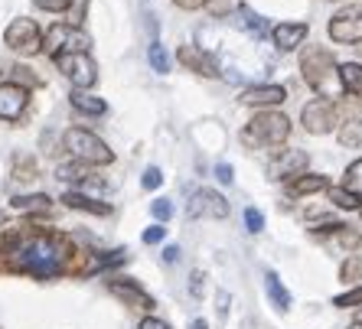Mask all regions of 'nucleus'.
Here are the masks:
<instances>
[{"label":"nucleus","instance_id":"f257e3e1","mask_svg":"<svg viewBox=\"0 0 362 329\" xmlns=\"http://www.w3.org/2000/svg\"><path fill=\"white\" fill-rule=\"evenodd\" d=\"M72 261H76L72 238L52 228L17 225L0 238V270H10V274L49 280L56 274L72 270Z\"/></svg>","mask_w":362,"mask_h":329},{"label":"nucleus","instance_id":"f03ea898","mask_svg":"<svg viewBox=\"0 0 362 329\" xmlns=\"http://www.w3.org/2000/svg\"><path fill=\"white\" fill-rule=\"evenodd\" d=\"M291 137V121L281 111H262L245 127L242 140L248 147H281Z\"/></svg>","mask_w":362,"mask_h":329},{"label":"nucleus","instance_id":"7ed1b4c3","mask_svg":"<svg viewBox=\"0 0 362 329\" xmlns=\"http://www.w3.org/2000/svg\"><path fill=\"white\" fill-rule=\"evenodd\" d=\"M62 144H66V150L72 153L78 163H85V167H108V163L115 160L111 147L105 144L101 137H95L92 131H85V127H69L66 137H62Z\"/></svg>","mask_w":362,"mask_h":329},{"label":"nucleus","instance_id":"20e7f679","mask_svg":"<svg viewBox=\"0 0 362 329\" xmlns=\"http://www.w3.org/2000/svg\"><path fill=\"white\" fill-rule=\"evenodd\" d=\"M300 72L303 78H307V85L310 88H317V92H323L327 98H333V76H337V59H333V52L329 49H303L300 56Z\"/></svg>","mask_w":362,"mask_h":329},{"label":"nucleus","instance_id":"39448f33","mask_svg":"<svg viewBox=\"0 0 362 329\" xmlns=\"http://www.w3.org/2000/svg\"><path fill=\"white\" fill-rule=\"evenodd\" d=\"M88 46H92L88 33H85V30H78V26H72V23L49 26V33H46V40H42V49L49 52L52 59L69 56V52H88Z\"/></svg>","mask_w":362,"mask_h":329},{"label":"nucleus","instance_id":"423d86ee","mask_svg":"<svg viewBox=\"0 0 362 329\" xmlns=\"http://www.w3.org/2000/svg\"><path fill=\"white\" fill-rule=\"evenodd\" d=\"M4 42H7L13 52H20V56H36V52L42 49V30L36 26V20L17 17L13 23L7 26Z\"/></svg>","mask_w":362,"mask_h":329},{"label":"nucleus","instance_id":"0eeeda50","mask_svg":"<svg viewBox=\"0 0 362 329\" xmlns=\"http://www.w3.org/2000/svg\"><path fill=\"white\" fill-rule=\"evenodd\" d=\"M52 62L59 66V72L76 85L78 92L92 88L98 82V66H95V59L88 52H69V56H59V59H52Z\"/></svg>","mask_w":362,"mask_h":329},{"label":"nucleus","instance_id":"6e6552de","mask_svg":"<svg viewBox=\"0 0 362 329\" xmlns=\"http://www.w3.org/2000/svg\"><path fill=\"white\" fill-rule=\"evenodd\" d=\"M186 215L189 219H226L228 203L226 196H219L216 189H196L186 203Z\"/></svg>","mask_w":362,"mask_h":329},{"label":"nucleus","instance_id":"1a4fd4ad","mask_svg":"<svg viewBox=\"0 0 362 329\" xmlns=\"http://www.w3.org/2000/svg\"><path fill=\"white\" fill-rule=\"evenodd\" d=\"M300 121L310 134H329V131L339 124V111L329 98H317V102H310L307 108H303Z\"/></svg>","mask_w":362,"mask_h":329},{"label":"nucleus","instance_id":"9d476101","mask_svg":"<svg viewBox=\"0 0 362 329\" xmlns=\"http://www.w3.org/2000/svg\"><path fill=\"white\" fill-rule=\"evenodd\" d=\"M329 40L337 42H362V4L339 10L337 17L329 20Z\"/></svg>","mask_w":362,"mask_h":329},{"label":"nucleus","instance_id":"9b49d317","mask_svg":"<svg viewBox=\"0 0 362 329\" xmlns=\"http://www.w3.org/2000/svg\"><path fill=\"white\" fill-rule=\"evenodd\" d=\"M108 290L118 297V300H124L127 306H134V310H153V297L147 294V290H144L137 280H131V277L108 280Z\"/></svg>","mask_w":362,"mask_h":329},{"label":"nucleus","instance_id":"f8f14e48","mask_svg":"<svg viewBox=\"0 0 362 329\" xmlns=\"http://www.w3.org/2000/svg\"><path fill=\"white\" fill-rule=\"evenodd\" d=\"M310 157L303 150H281L274 160L268 163V177L271 179H287V177H300L303 169H307Z\"/></svg>","mask_w":362,"mask_h":329},{"label":"nucleus","instance_id":"ddd939ff","mask_svg":"<svg viewBox=\"0 0 362 329\" xmlns=\"http://www.w3.org/2000/svg\"><path fill=\"white\" fill-rule=\"evenodd\" d=\"M26 102H30L26 88H20L13 82L0 85V118L4 121H20V114L26 111Z\"/></svg>","mask_w":362,"mask_h":329},{"label":"nucleus","instance_id":"4468645a","mask_svg":"<svg viewBox=\"0 0 362 329\" xmlns=\"http://www.w3.org/2000/svg\"><path fill=\"white\" fill-rule=\"evenodd\" d=\"M180 62H183L189 72H199V76H206V78L219 76V66H216V59H212L209 52H202L199 46H180Z\"/></svg>","mask_w":362,"mask_h":329},{"label":"nucleus","instance_id":"2eb2a0df","mask_svg":"<svg viewBox=\"0 0 362 329\" xmlns=\"http://www.w3.org/2000/svg\"><path fill=\"white\" fill-rule=\"evenodd\" d=\"M284 88L281 85H258V88H245L242 92V104H264V108H274V104L284 102Z\"/></svg>","mask_w":362,"mask_h":329},{"label":"nucleus","instance_id":"dca6fc26","mask_svg":"<svg viewBox=\"0 0 362 329\" xmlns=\"http://www.w3.org/2000/svg\"><path fill=\"white\" fill-rule=\"evenodd\" d=\"M274 46L284 52H291L294 46H300L303 36H307V23H278L274 26Z\"/></svg>","mask_w":362,"mask_h":329},{"label":"nucleus","instance_id":"f3484780","mask_svg":"<svg viewBox=\"0 0 362 329\" xmlns=\"http://www.w3.org/2000/svg\"><path fill=\"white\" fill-rule=\"evenodd\" d=\"M10 205L17 212H33V215H49L52 212V199L42 193H33V196H13Z\"/></svg>","mask_w":362,"mask_h":329},{"label":"nucleus","instance_id":"a211bd4d","mask_svg":"<svg viewBox=\"0 0 362 329\" xmlns=\"http://www.w3.org/2000/svg\"><path fill=\"white\" fill-rule=\"evenodd\" d=\"M62 203H66L69 209L92 212V215H108V212H111V205H108V203H98V199H88V196H82V193H72V189H69V193L62 196Z\"/></svg>","mask_w":362,"mask_h":329},{"label":"nucleus","instance_id":"6ab92c4d","mask_svg":"<svg viewBox=\"0 0 362 329\" xmlns=\"http://www.w3.org/2000/svg\"><path fill=\"white\" fill-rule=\"evenodd\" d=\"M337 76H339V88L349 95H359L362 92V66L359 62H346V66H337Z\"/></svg>","mask_w":362,"mask_h":329},{"label":"nucleus","instance_id":"aec40b11","mask_svg":"<svg viewBox=\"0 0 362 329\" xmlns=\"http://www.w3.org/2000/svg\"><path fill=\"white\" fill-rule=\"evenodd\" d=\"M320 189H327V177H313V173H300L297 179L287 183L291 196H310V193H320Z\"/></svg>","mask_w":362,"mask_h":329},{"label":"nucleus","instance_id":"412c9836","mask_svg":"<svg viewBox=\"0 0 362 329\" xmlns=\"http://www.w3.org/2000/svg\"><path fill=\"white\" fill-rule=\"evenodd\" d=\"M238 17H242V26L255 36V40H264V36H268V20L258 17L248 4H238Z\"/></svg>","mask_w":362,"mask_h":329},{"label":"nucleus","instance_id":"4be33fe9","mask_svg":"<svg viewBox=\"0 0 362 329\" xmlns=\"http://www.w3.org/2000/svg\"><path fill=\"white\" fill-rule=\"evenodd\" d=\"M72 108L76 111H82V114H92V118H98V114H105L108 111V104L101 102V98H95V95H88V92H72Z\"/></svg>","mask_w":362,"mask_h":329},{"label":"nucleus","instance_id":"5701e85b","mask_svg":"<svg viewBox=\"0 0 362 329\" xmlns=\"http://www.w3.org/2000/svg\"><path fill=\"white\" fill-rule=\"evenodd\" d=\"M264 287H268V297L274 300V306H278L281 313L291 310V294L284 290V284H281V277L274 274V270H268V274H264Z\"/></svg>","mask_w":362,"mask_h":329},{"label":"nucleus","instance_id":"b1692460","mask_svg":"<svg viewBox=\"0 0 362 329\" xmlns=\"http://www.w3.org/2000/svg\"><path fill=\"white\" fill-rule=\"evenodd\" d=\"M339 144L343 147H362V118L346 121V124L339 127Z\"/></svg>","mask_w":362,"mask_h":329},{"label":"nucleus","instance_id":"393cba45","mask_svg":"<svg viewBox=\"0 0 362 329\" xmlns=\"http://www.w3.org/2000/svg\"><path fill=\"white\" fill-rule=\"evenodd\" d=\"M88 177L92 173L85 169V163H66V167L56 169V179H62V183H85Z\"/></svg>","mask_w":362,"mask_h":329},{"label":"nucleus","instance_id":"a878e982","mask_svg":"<svg viewBox=\"0 0 362 329\" xmlns=\"http://www.w3.org/2000/svg\"><path fill=\"white\" fill-rule=\"evenodd\" d=\"M329 235H333V245L346 248V251H356V248L362 245V235H359V232H349L346 225H339L337 232H329Z\"/></svg>","mask_w":362,"mask_h":329},{"label":"nucleus","instance_id":"bb28decb","mask_svg":"<svg viewBox=\"0 0 362 329\" xmlns=\"http://www.w3.org/2000/svg\"><path fill=\"white\" fill-rule=\"evenodd\" d=\"M329 203L337 205V209H359V196H353V193H346L343 186H337V189H329Z\"/></svg>","mask_w":362,"mask_h":329},{"label":"nucleus","instance_id":"cd10ccee","mask_svg":"<svg viewBox=\"0 0 362 329\" xmlns=\"http://www.w3.org/2000/svg\"><path fill=\"white\" fill-rule=\"evenodd\" d=\"M346 193H353V196H362V160L349 163V169H346V186H343Z\"/></svg>","mask_w":362,"mask_h":329},{"label":"nucleus","instance_id":"c85d7f7f","mask_svg":"<svg viewBox=\"0 0 362 329\" xmlns=\"http://www.w3.org/2000/svg\"><path fill=\"white\" fill-rule=\"evenodd\" d=\"M339 277L343 280H362V258L359 254H349L343 261V268H339Z\"/></svg>","mask_w":362,"mask_h":329},{"label":"nucleus","instance_id":"c756f323","mask_svg":"<svg viewBox=\"0 0 362 329\" xmlns=\"http://www.w3.org/2000/svg\"><path fill=\"white\" fill-rule=\"evenodd\" d=\"M13 85H20V88H26V85H42V78L33 76V68L17 66V68H13Z\"/></svg>","mask_w":362,"mask_h":329},{"label":"nucleus","instance_id":"7c9ffc66","mask_svg":"<svg viewBox=\"0 0 362 329\" xmlns=\"http://www.w3.org/2000/svg\"><path fill=\"white\" fill-rule=\"evenodd\" d=\"M151 66H153V72H167L170 68V59H167V52H163L160 42H153L151 46Z\"/></svg>","mask_w":362,"mask_h":329},{"label":"nucleus","instance_id":"2f4dec72","mask_svg":"<svg viewBox=\"0 0 362 329\" xmlns=\"http://www.w3.org/2000/svg\"><path fill=\"white\" fill-rule=\"evenodd\" d=\"M40 10H46V13H66L69 7H72V0H33Z\"/></svg>","mask_w":362,"mask_h":329},{"label":"nucleus","instance_id":"473e14b6","mask_svg":"<svg viewBox=\"0 0 362 329\" xmlns=\"http://www.w3.org/2000/svg\"><path fill=\"white\" fill-rule=\"evenodd\" d=\"M337 306H362V287H356V290H349V294H339L337 300H333Z\"/></svg>","mask_w":362,"mask_h":329},{"label":"nucleus","instance_id":"72a5a7b5","mask_svg":"<svg viewBox=\"0 0 362 329\" xmlns=\"http://www.w3.org/2000/svg\"><path fill=\"white\" fill-rule=\"evenodd\" d=\"M245 225H248V232H252V235H258V232L264 228L262 212H258V209H245Z\"/></svg>","mask_w":362,"mask_h":329},{"label":"nucleus","instance_id":"f704fd0d","mask_svg":"<svg viewBox=\"0 0 362 329\" xmlns=\"http://www.w3.org/2000/svg\"><path fill=\"white\" fill-rule=\"evenodd\" d=\"M141 183H144V189H157V186L163 183V173L157 167H147V169H144V179H141Z\"/></svg>","mask_w":362,"mask_h":329},{"label":"nucleus","instance_id":"c9c22d12","mask_svg":"<svg viewBox=\"0 0 362 329\" xmlns=\"http://www.w3.org/2000/svg\"><path fill=\"white\" fill-rule=\"evenodd\" d=\"M17 179H36V163L33 160H17Z\"/></svg>","mask_w":362,"mask_h":329},{"label":"nucleus","instance_id":"e433bc0d","mask_svg":"<svg viewBox=\"0 0 362 329\" xmlns=\"http://www.w3.org/2000/svg\"><path fill=\"white\" fill-rule=\"evenodd\" d=\"M151 212H153V215H157V219H160V222H167L170 215H173V205H170L167 199H157V203L151 205Z\"/></svg>","mask_w":362,"mask_h":329},{"label":"nucleus","instance_id":"4c0bfd02","mask_svg":"<svg viewBox=\"0 0 362 329\" xmlns=\"http://www.w3.org/2000/svg\"><path fill=\"white\" fill-rule=\"evenodd\" d=\"M163 235H167V228L163 225H151L147 232H144V241H147V245H157V241H163Z\"/></svg>","mask_w":362,"mask_h":329},{"label":"nucleus","instance_id":"58836bf2","mask_svg":"<svg viewBox=\"0 0 362 329\" xmlns=\"http://www.w3.org/2000/svg\"><path fill=\"white\" fill-rule=\"evenodd\" d=\"M216 177H219V183H232V179H235V177H232V167H228V163H219V167H216Z\"/></svg>","mask_w":362,"mask_h":329},{"label":"nucleus","instance_id":"ea45409f","mask_svg":"<svg viewBox=\"0 0 362 329\" xmlns=\"http://www.w3.org/2000/svg\"><path fill=\"white\" fill-rule=\"evenodd\" d=\"M202 280H206V274H202V270H196V274H193V284H189V290H193L196 300L202 297Z\"/></svg>","mask_w":362,"mask_h":329},{"label":"nucleus","instance_id":"a19ab883","mask_svg":"<svg viewBox=\"0 0 362 329\" xmlns=\"http://www.w3.org/2000/svg\"><path fill=\"white\" fill-rule=\"evenodd\" d=\"M177 7H183V10H199V7H206L209 0H173Z\"/></svg>","mask_w":362,"mask_h":329},{"label":"nucleus","instance_id":"79ce46f5","mask_svg":"<svg viewBox=\"0 0 362 329\" xmlns=\"http://www.w3.org/2000/svg\"><path fill=\"white\" fill-rule=\"evenodd\" d=\"M141 329H170L163 320H153V316H147V320H141Z\"/></svg>","mask_w":362,"mask_h":329},{"label":"nucleus","instance_id":"37998d69","mask_svg":"<svg viewBox=\"0 0 362 329\" xmlns=\"http://www.w3.org/2000/svg\"><path fill=\"white\" fill-rule=\"evenodd\" d=\"M177 258H180V248H173V245H170L167 251H163V261H167V264H173V261H177Z\"/></svg>","mask_w":362,"mask_h":329},{"label":"nucleus","instance_id":"c03bdc74","mask_svg":"<svg viewBox=\"0 0 362 329\" xmlns=\"http://www.w3.org/2000/svg\"><path fill=\"white\" fill-rule=\"evenodd\" d=\"M193 329H209V326H206V320H196V323H193Z\"/></svg>","mask_w":362,"mask_h":329},{"label":"nucleus","instance_id":"a18cd8bd","mask_svg":"<svg viewBox=\"0 0 362 329\" xmlns=\"http://www.w3.org/2000/svg\"><path fill=\"white\" fill-rule=\"evenodd\" d=\"M349 329H362V323H356V326H349Z\"/></svg>","mask_w":362,"mask_h":329},{"label":"nucleus","instance_id":"49530a36","mask_svg":"<svg viewBox=\"0 0 362 329\" xmlns=\"http://www.w3.org/2000/svg\"><path fill=\"white\" fill-rule=\"evenodd\" d=\"M0 222H4V212H0Z\"/></svg>","mask_w":362,"mask_h":329},{"label":"nucleus","instance_id":"de8ad7c7","mask_svg":"<svg viewBox=\"0 0 362 329\" xmlns=\"http://www.w3.org/2000/svg\"><path fill=\"white\" fill-rule=\"evenodd\" d=\"M359 323H362V313H359Z\"/></svg>","mask_w":362,"mask_h":329},{"label":"nucleus","instance_id":"09e8293b","mask_svg":"<svg viewBox=\"0 0 362 329\" xmlns=\"http://www.w3.org/2000/svg\"><path fill=\"white\" fill-rule=\"evenodd\" d=\"M359 98H362V92H359Z\"/></svg>","mask_w":362,"mask_h":329},{"label":"nucleus","instance_id":"8fccbe9b","mask_svg":"<svg viewBox=\"0 0 362 329\" xmlns=\"http://www.w3.org/2000/svg\"><path fill=\"white\" fill-rule=\"evenodd\" d=\"M359 209H362V205H359Z\"/></svg>","mask_w":362,"mask_h":329}]
</instances>
